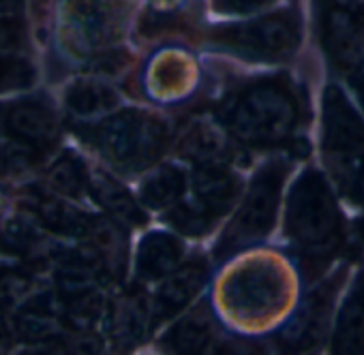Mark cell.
Returning <instances> with one entry per match:
<instances>
[{"label":"cell","mask_w":364,"mask_h":355,"mask_svg":"<svg viewBox=\"0 0 364 355\" xmlns=\"http://www.w3.org/2000/svg\"><path fill=\"white\" fill-rule=\"evenodd\" d=\"M300 107L289 86L283 82H259L245 88L223 114L228 131L251 146L283 141L298 124Z\"/></svg>","instance_id":"obj_1"},{"label":"cell","mask_w":364,"mask_h":355,"mask_svg":"<svg viewBox=\"0 0 364 355\" xmlns=\"http://www.w3.org/2000/svg\"><path fill=\"white\" fill-rule=\"evenodd\" d=\"M287 236L309 257L326 255L338 242L341 214L326 178L315 169L304 171L289 193Z\"/></svg>","instance_id":"obj_2"},{"label":"cell","mask_w":364,"mask_h":355,"mask_svg":"<svg viewBox=\"0 0 364 355\" xmlns=\"http://www.w3.org/2000/svg\"><path fill=\"white\" fill-rule=\"evenodd\" d=\"M165 124L144 111L124 109L92 129L97 150L122 171H141L152 165L165 148Z\"/></svg>","instance_id":"obj_3"},{"label":"cell","mask_w":364,"mask_h":355,"mask_svg":"<svg viewBox=\"0 0 364 355\" xmlns=\"http://www.w3.org/2000/svg\"><path fill=\"white\" fill-rule=\"evenodd\" d=\"M285 175L287 165L283 160H272L257 171L240 212L236 214L234 223L230 225L217 248L219 257H230L240 248L259 242L272 231Z\"/></svg>","instance_id":"obj_4"},{"label":"cell","mask_w":364,"mask_h":355,"mask_svg":"<svg viewBox=\"0 0 364 355\" xmlns=\"http://www.w3.org/2000/svg\"><path fill=\"white\" fill-rule=\"evenodd\" d=\"M213 41L249 60H285L300 41V24L294 13H274L255 22L213 31Z\"/></svg>","instance_id":"obj_5"},{"label":"cell","mask_w":364,"mask_h":355,"mask_svg":"<svg viewBox=\"0 0 364 355\" xmlns=\"http://www.w3.org/2000/svg\"><path fill=\"white\" fill-rule=\"evenodd\" d=\"M285 291V274L274 261H251L223 285V304L240 319H264L283 304Z\"/></svg>","instance_id":"obj_6"},{"label":"cell","mask_w":364,"mask_h":355,"mask_svg":"<svg viewBox=\"0 0 364 355\" xmlns=\"http://www.w3.org/2000/svg\"><path fill=\"white\" fill-rule=\"evenodd\" d=\"M323 150L336 171L349 173L364 163V122L336 86L323 94Z\"/></svg>","instance_id":"obj_7"},{"label":"cell","mask_w":364,"mask_h":355,"mask_svg":"<svg viewBox=\"0 0 364 355\" xmlns=\"http://www.w3.org/2000/svg\"><path fill=\"white\" fill-rule=\"evenodd\" d=\"M129 0H69V24L84 48H101L124 28Z\"/></svg>","instance_id":"obj_8"},{"label":"cell","mask_w":364,"mask_h":355,"mask_svg":"<svg viewBox=\"0 0 364 355\" xmlns=\"http://www.w3.org/2000/svg\"><path fill=\"white\" fill-rule=\"evenodd\" d=\"M321 37L336 67L347 71L364 67V26L349 9L338 3L330 5L321 20Z\"/></svg>","instance_id":"obj_9"},{"label":"cell","mask_w":364,"mask_h":355,"mask_svg":"<svg viewBox=\"0 0 364 355\" xmlns=\"http://www.w3.org/2000/svg\"><path fill=\"white\" fill-rule=\"evenodd\" d=\"M240 193L238 178L219 163L200 165L193 173V200L189 206L213 225L223 217Z\"/></svg>","instance_id":"obj_10"},{"label":"cell","mask_w":364,"mask_h":355,"mask_svg":"<svg viewBox=\"0 0 364 355\" xmlns=\"http://www.w3.org/2000/svg\"><path fill=\"white\" fill-rule=\"evenodd\" d=\"M5 131L14 139H20L46 154L58 139V120L48 105L39 101H22L7 109Z\"/></svg>","instance_id":"obj_11"},{"label":"cell","mask_w":364,"mask_h":355,"mask_svg":"<svg viewBox=\"0 0 364 355\" xmlns=\"http://www.w3.org/2000/svg\"><path fill=\"white\" fill-rule=\"evenodd\" d=\"M208 278V266L198 259L187 266H178L171 274L165 276V283L161 285L156 300H154V321L169 319L178 315L182 308H187L189 302L200 293Z\"/></svg>","instance_id":"obj_12"},{"label":"cell","mask_w":364,"mask_h":355,"mask_svg":"<svg viewBox=\"0 0 364 355\" xmlns=\"http://www.w3.org/2000/svg\"><path fill=\"white\" fill-rule=\"evenodd\" d=\"M332 293H334V287L323 285L313 295H309V300L300 306L296 317L283 329V338L287 340L289 346L309 349L319 342V338L323 336L330 306H332Z\"/></svg>","instance_id":"obj_13"},{"label":"cell","mask_w":364,"mask_h":355,"mask_svg":"<svg viewBox=\"0 0 364 355\" xmlns=\"http://www.w3.org/2000/svg\"><path fill=\"white\" fill-rule=\"evenodd\" d=\"M26 206L33 212V217L50 231L60 234V236H88L90 229V219L75 210L73 206L65 204L58 197L43 195V193H31L26 197Z\"/></svg>","instance_id":"obj_14"},{"label":"cell","mask_w":364,"mask_h":355,"mask_svg":"<svg viewBox=\"0 0 364 355\" xmlns=\"http://www.w3.org/2000/svg\"><path fill=\"white\" fill-rule=\"evenodd\" d=\"M185 255L180 240L169 234H148L137 251V276L144 280H159L171 274Z\"/></svg>","instance_id":"obj_15"},{"label":"cell","mask_w":364,"mask_h":355,"mask_svg":"<svg viewBox=\"0 0 364 355\" xmlns=\"http://www.w3.org/2000/svg\"><path fill=\"white\" fill-rule=\"evenodd\" d=\"M336 353H364V276L349 291L334 329Z\"/></svg>","instance_id":"obj_16"},{"label":"cell","mask_w":364,"mask_h":355,"mask_svg":"<svg viewBox=\"0 0 364 355\" xmlns=\"http://www.w3.org/2000/svg\"><path fill=\"white\" fill-rule=\"evenodd\" d=\"M65 317V300L54 295H41L24 306L18 317V329L24 338L48 342L54 340L60 332V321Z\"/></svg>","instance_id":"obj_17"},{"label":"cell","mask_w":364,"mask_h":355,"mask_svg":"<svg viewBox=\"0 0 364 355\" xmlns=\"http://www.w3.org/2000/svg\"><path fill=\"white\" fill-rule=\"evenodd\" d=\"M213 317L204 308H198L189 317L178 321V325L165 336V346L176 353H200L213 344Z\"/></svg>","instance_id":"obj_18"},{"label":"cell","mask_w":364,"mask_h":355,"mask_svg":"<svg viewBox=\"0 0 364 355\" xmlns=\"http://www.w3.org/2000/svg\"><path fill=\"white\" fill-rule=\"evenodd\" d=\"M90 191L95 193V200L116 221L127 223V225H144L146 223V214L139 210L137 202L129 195V191L122 185L112 180L109 175L97 173L95 178H90Z\"/></svg>","instance_id":"obj_19"},{"label":"cell","mask_w":364,"mask_h":355,"mask_svg":"<svg viewBox=\"0 0 364 355\" xmlns=\"http://www.w3.org/2000/svg\"><path fill=\"white\" fill-rule=\"evenodd\" d=\"M148 304L141 293L122 295L112 308V334L120 342H137L144 338L148 327Z\"/></svg>","instance_id":"obj_20"},{"label":"cell","mask_w":364,"mask_h":355,"mask_svg":"<svg viewBox=\"0 0 364 355\" xmlns=\"http://www.w3.org/2000/svg\"><path fill=\"white\" fill-rule=\"evenodd\" d=\"M185 189H187V180L182 171L171 165H165L159 167L150 178H146L139 197L150 208H167L182 197Z\"/></svg>","instance_id":"obj_21"},{"label":"cell","mask_w":364,"mask_h":355,"mask_svg":"<svg viewBox=\"0 0 364 355\" xmlns=\"http://www.w3.org/2000/svg\"><path fill=\"white\" fill-rule=\"evenodd\" d=\"M180 154L198 160L200 165L219 163L228 156V141L219 129L210 124H196L180 139Z\"/></svg>","instance_id":"obj_22"},{"label":"cell","mask_w":364,"mask_h":355,"mask_svg":"<svg viewBox=\"0 0 364 355\" xmlns=\"http://www.w3.org/2000/svg\"><path fill=\"white\" fill-rule=\"evenodd\" d=\"M118 105V94L97 82H77L67 90V107L75 116H95Z\"/></svg>","instance_id":"obj_23"},{"label":"cell","mask_w":364,"mask_h":355,"mask_svg":"<svg viewBox=\"0 0 364 355\" xmlns=\"http://www.w3.org/2000/svg\"><path fill=\"white\" fill-rule=\"evenodd\" d=\"M88 236L92 240L95 253L101 257L105 268L114 274L124 270V236L118 225L109 221H92Z\"/></svg>","instance_id":"obj_24"},{"label":"cell","mask_w":364,"mask_h":355,"mask_svg":"<svg viewBox=\"0 0 364 355\" xmlns=\"http://www.w3.org/2000/svg\"><path fill=\"white\" fill-rule=\"evenodd\" d=\"M46 180L56 193L67 197H80L90 187V178L84 163L73 154H65L60 160H56L50 167Z\"/></svg>","instance_id":"obj_25"},{"label":"cell","mask_w":364,"mask_h":355,"mask_svg":"<svg viewBox=\"0 0 364 355\" xmlns=\"http://www.w3.org/2000/svg\"><path fill=\"white\" fill-rule=\"evenodd\" d=\"M191 82V65L173 54L161 56L150 71V88L154 94H178Z\"/></svg>","instance_id":"obj_26"},{"label":"cell","mask_w":364,"mask_h":355,"mask_svg":"<svg viewBox=\"0 0 364 355\" xmlns=\"http://www.w3.org/2000/svg\"><path fill=\"white\" fill-rule=\"evenodd\" d=\"M0 251H5L9 255H18V257L46 255L39 231L26 221H9L0 229Z\"/></svg>","instance_id":"obj_27"},{"label":"cell","mask_w":364,"mask_h":355,"mask_svg":"<svg viewBox=\"0 0 364 355\" xmlns=\"http://www.w3.org/2000/svg\"><path fill=\"white\" fill-rule=\"evenodd\" d=\"M41 158H43L41 150L11 137V141L0 143V178L24 173L26 169L37 165Z\"/></svg>","instance_id":"obj_28"},{"label":"cell","mask_w":364,"mask_h":355,"mask_svg":"<svg viewBox=\"0 0 364 355\" xmlns=\"http://www.w3.org/2000/svg\"><path fill=\"white\" fill-rule=\"evenodd\" d=\"M33 287V278L22 270L0 268V302L14 304L28 295Z\"/></svg>","instance_id":"obj_29"},{"label":"cell","mask_w":364,"mask_h":355,"mask_svg":"<svg viewBox=\"0 0 364 355\" xmlns=\"http://www.w3.org/2000/svg\"><path fill=\"white\" fill-rule=\"evenodd\" d=\"M33 80V69L20 60H0V88L26 86Z\"/></svg>","instance_id":"obj_30"},{"label":"cell","mask_w":364,"mask_h":355,"mask_svg":"<svg viewBox=\"0 0 364 355\" xmlns=\"http://www.w3.org/2000/svg\"><path fill=\"white\" fill-rule=\"evenodd\" d=\"M274 0H215V7L223 13H251L255 9L268 7Z\"/></svg>","instance_id":"obj_31"},{"label":"cell","mask_w":364,"mask_h":355,"mask_svg":"<svg viewBox=\"0 0 364 355\" xmlns=\"http://www.w3.org/2000/svg\"><path fill=\"white\" fill-rule=\"evenodd\" d=\"M22 31L18 26L0 22V50H16L22 45Z\"/></svg>","instance_id":"obj_32"},{"label":"cell","mask_w":364,"mask_h":355,"mask_svg":"<svg viewBox=\"0 0 364 355\" xmlns=\"http://www.w3.org/2000/svg\"><path fill=\"white\" fill-rule=\"evenodd\" d=\"M338 5L349 9L355 16V20L364 26V0H338Z\"/></svg>","instance_id":"obj_33"},{"label":"cell","mask_w":364,"mask_h":355,"mask_svg":"<svg viewBox=\"0 0 364 355\" xmlns=\"http://www.w3.org/2000/svg\"><path fill=\"white\" fill-rule=\"evenodd\" d=\"M351 195L360 202V204H364V163H362V167H360V171H358V175L353 178V185H351Z\"/></svg>","instance_id":"obj_34"},{"label":"cell","mask_w":364,"mask_h":355,"mask_svg":"<svg viewBox=\"0 0 364 355\" xmlns=\"http://www.w3.org/2000/svg\"><path fill=\"white\" fill-rule=\"evenodd\" d=\"M24 0H0V13H11L22 7Z\"/></svg>","instance_id":"obj_35"},{"label":"cell","mask_w":364,"mask_h":355,"mask_svg":"<svg viewBox=\"0 0 364 355\" xmlns=\"http://www.w3.org/2000/svg\"><path fill=\"white\" fill-rule=\"evenodd\" d=\"M9 342H11L9 329H7V325H5L3 317H0V351H3V349H7V346H9Z\"/></svg>","instance_id":"obj_36"},{"label":"cell","mask_w":364,"mask_h":355,"mask_svg":"<svg viewBox=\"0 0 364 355\" xmlns=\"http://www.w3.org/2000/svg\"><path fill=\"white\" fill-rule=\"evenodd\" d=\"M355 90H358V94H360V101H362V105H364V77H362L360 82H355Z\"/></svg>","instance_id":"obj_37"},{"label":"cell","mask_w":364,"mask_h":355,"mask_svg":"<svg viewBox=\"0 0 364 355\" xmlns=\"http://www.w3.org/2000/svg\"><path fill=\"white\" fill-rule=\"evenodd\" d=\"M362 238H364V223H362Z\"/></svg>","instance_id":"obj_38"}]
</instances>
